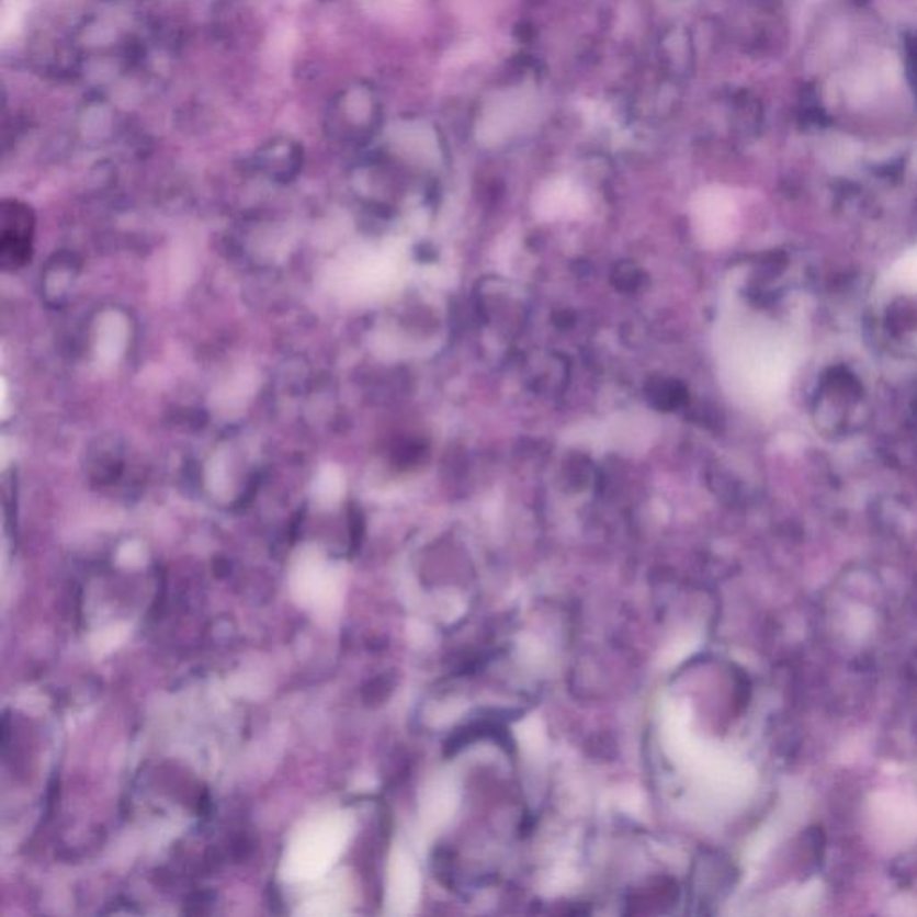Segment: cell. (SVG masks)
<instances>
[{
    "label": "cell",
    "mask_w": 917,
    "mask_h": 917,
    "mask_svg": "<svg viewBox=\"0 0 917 917\" xmlns=\"http://www.w3.org/2000/svg\"><path fill=\"white\" fill-rule=\"evenodd\" d=\"M33 249V229L27 215L16 211L11 219L5 212L0 229V260L8 269H19L31 259Z\"/></svg>",
    "instance_id": "obj_1"
},
{
    "label": "cell",
    "mask_w": 917,
    "mask_h": 917,
    "mask_svg": "<svg viewBox=\"0 0 917 917\" xmlns=\"http://www.w3.org/2000/svg\"><path fill=\"white\" fill-rule=\"evenodd\" d=\"M532 99L525 92H511L500 101H495L484 113L483 129L491 137L497 138L502 133L512 132L518 124L525 123L532 113Z\"/></svg>",
    "instance_id": "obj_2"
},
{
    "label": "cell",
    "mask_w": 917,
    "mask_h": 917,
    "mask_svg": "<svg viewBox=\"0 0 917 917\" xmlns=\"http://www.w3.org/2000/svg\"><path fill=\"white\" fill-rule=\"evenodd\" d=\"M25 10H27V0H4L2 16H0V33L4 42L19 33Z\"/></svg>",
    "instance_id": "obj_3"
},
{
    "label": "cell",
    "mask_w": 917,
    "mask_h": 917,
    "mask_svg": "<svg viewBox=\"0 0 917 917\" xmlns=\"http://www.w3.org/2000/svg\"><path fill=\"white\" fill-rule=\"evenodd\" d=\"M894 280L905 288L917 291V248L902 257L894 265Z\"/></svg>",
    "instance_id": "obj_4"
},
{
    "label": "cell",
    "mask_w": 917,
    "mask_h": 917,
    "mask_svg": "<svg viewBox=\"0 0 917 917\" xmlns=\"http://www.w3.org/2000/svg\"><path fill=\"white\" fill-rule=\"evenodd\" d=\"M265 898H268V907L269 910H271V913L283 914L282 894H280L279 887H276L274 883H269L268 893H265Z\"/></svg>",
    "instance_id": "obj_5"
},
{
    "label": "cell",
    "mask_w": 917,
    "mask_h": 917,
    "mask_svg": "<svg viewBox=\"0 0 917 917\" xmlns=\"http://www.w3.org/2000/svg\"><path fill=\"white\" fill-rule=\"evenodd\" d=\"M249 854H251V842H249L246 837H240V839L235 840L234 842V857L237 862H242V860L248 859Z\"/></svg>",
    "instance_id": "obj_6"
}]
</instances>
